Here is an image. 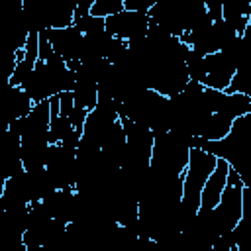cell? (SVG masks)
<instances>
[{"label":"cell","mask_w":251,"mask_h":251,"mask_svg":"<svg viewBox=\"0 0 251 251\" xmlns=\"http://www.w3.org/2000/svg\"><path fill=\"white\" fill-rule=\"evenodd\" d=\"M192 0H157L149 10L151 24L161 25L173 37H182L186 33V18Z\"/></svg>","instance_id":"obj_4"},{"label":"cell","mask_w":251,"mask_h":251,"mask_svg":"<svg viewBox=\"0 0 251 251\" xmlns=\"http://www.w3.org/2000/svg\"><path fill=\"white\" fill-rule=\"evenodd\" d=\"M190 151H192V137H186L175 131L155 135L151 167L163 175L182 176L188 167Z\"/></svg>","instance_id":"obj_1"},{"label":"cell","mask_w":251,"mask_h":251,"mask_svg":"<svg viewBox=\"0 0 251 251\" xmlns=\"http://www.w3.org/2000/svg\"><path fill=\"white\" fill-rule=\"evenodd\" d=\"M86 118H88V110H84V108H76V106H75V110H73V112H71V116H69V120H71L73 127H75L76 131H80V133H84Z\"/></svg>","instance_id":"obj_21"},{"label":"cell","mask_w":251,"mask_h":251,"mask_svg":"<svg viewBox=\"0 0 251 251\" xmlns=\"http://www.w3.org/2000/svg\"><path fill=\"white\" fill-rule=\"evenodd\" d=\"M184 63H186L188 78H190L192 82H200V84H204V80H206V73H208V71H206V57L190 49V53L186 55V61H184Z\"/></svg>","instance_id":"obj_15"},{"label":"cell","mask_w":251,"mask_h":251,"mask_svg":"<svg viewBox=\"0 0 251 251\" xmlns=\"http://www.w3.org/2000/svg\"><path fill=\"white\" fill-rule=\"evenodd\" d=\"M241 220L251 224V186H243V216Z\"/></svg>","instance_id":"obj_25"},{"label":"cell","mask_w":251,"mask_h":251,"mask_svg":"<svg viewBox=\"0 0 251 251\" xmlns=\"http://www.w3.org/2000/svg\"><path fill=\"white\" fill-rule=\"evenodd\" d=\"M51 127V104L49 100L33 106L27 118H24V135L22 141H49Z\"/></svg>","instance_id":"obj_9"},{"label":"cell","mask_w":251,"mask_h":251,"mask_svg":"<svg viewBox=\"0 0 251 251\" xmlns=\"http://www.w3.org/2000/svg\"><path fill=\"white\" fill-rule=\"evenodd\" d=\"M218 165V157L204 151V149H198V147H192L190 151V159H188V167L182 175V204L196 212L200 210V196H202V188L206 184V180L210 178V175L214 173Z\"/></svg>","instance_id":"obj_2"},{"label":"cell","mask_w":251,"mask_h":251,"mask_svg":"<svg viewBox=\"0 0 251 251\" xmlns=\"http://www.w3.org/2000/svg\"><path fill=\"white\" fill-rule=\"evenodd\" d=\"M231 120L222 116V114H210L204 122V126L198 131V137L208 139V141H220L231 131Z\"/></svg>","instance_id":"obj_13"},{"label":"cell","mask_w":251,"mask_h":251,"mask_svg":"<svg viewBox=\"0 0 251 251\" xmlns=\"http://www.w3.org/2000/svg\"><path fill=\"white\" fill-rule=\"evenodd\" d=\"M249 112H251V102H249V98L245 94H237V92L235 94H227L226 92L224 104H222L218 114H222V116H226V118H229L233 122V120H237V118H241V116H245Z\"/></svg>","instance_id":"obj_14"},{"label":"cell","mask_w":251,"mask_h":251,"mask_svg":"<svg viewBox=\"0 0 251 251\" xmlns=\"http://www.w3.org/2000/svg\"><path fill=\"white\" fill-rule=\"evenodd\" d=\"M243 94H245V96L249 98V102H251V84H249V86H247V88L243 90Z\"/></svg>","instance_id":"obj_27"},{"label":"cell","mask_w":251,"mask_h":251,"mask_svg":"<svg viewBox=\"0 0 251 251\" xmlns=\"http://www.w3.org/2000/svg\"><path fill=\"white\" fill-rule=\"evenodd\" d=\"M45 31H47V37H49V43H51L53 51L59 57H63L67 63L80 61L84 35L75 25L65 27V29H51V27H47Z\"/></svg>","instance_id":"obj_7"},{"label":"cell","mask_w":251,"mask_h":251,"mask_svg":"<svg viewBox=\"0 0 251 251\" xmlns=\"http://www.w3.org/2000/svg\"><path fill=\"white\" fill-rule=\"evenodd\" d=\"M206 71L208 73H206L204 86L226 92L227 86H229V82H231V78L237 73V67L226 57V53L218 51V53L206 57Z\"/></svg>","instance_id":"obj_8"},{"label":"cell","mask_w":251,"mask_h":251,"mask_svg":"<svg viewBox=\"0 0 251 251\" xmlns=\"http://www.w3.org/2000/svg\"><path fill=\"white\" fill-rule=\"evenodd\" d=\"M237 73H241V75H245L247 78H251V59H249L245 65H241V67L237 69Z\"/></svg>","instance_id":"obj_26"},{"label":"cell","mask_w":251,"mask_h":251,"mask_svg":"<svg viewBox=\"0 0 251 251\" xmlns=\"http://www.w3.org/2000/svg\"><path fill=\"white\" fill-rule=\"evenodd\" d=\"M59 96V110H61V116H71V112L75 110V96L73 92H61L57 94Z\"/></svg>","instance_id":"obj_23"},{"label":"cell","mask_w":251,"mask_h":251,"mask_svg":"<svg viewBox=\"0 0 251 251\" xmlns=\"http://www.w3.org/2000/svg\"><path fill=\"white\" fill-rule=\"evenodd\" d=\"M45 171L55 190L76 186V151L65 149L63 145H51Z\"/></svg>","instance_id":"obj_5"},{"label":"cell","mask_w":251,"mask_h":251,"mask_svg":"<svg viewBox=\"0 0 251 251\" xmlns=\"http://www.w3.org/2000/svg\"><path fill=\"white\" fill-rule=\"evenodd\" d=\"M73 96H75L76 108H84L88 112L94 110L98 104V82L86 73L76 71V82L73 88Z\"/></svg>","instance_id":"obj_12"},{"label":"cell","mask_w":251,"mask_h":251,"mask_svg":"<svg viewBox=\"0 0 251 251\" xmlns=\"http://www.w3.org/2000/svg\"><path fill=\"white\" fill-rule=\"evenodd\" d=\"M73 124L67 116H51V127H49V143L51 145H59L71 131H73Z\"/></svg>","instance_id":"obj_16"},{"label":"cell","mask_w":251,"mask_h":251,"mask_svg":"<svg viewBox=\"0 0 251 251\" xmlns=\"http://www.w3.org/2000/svg\"><path fill=\"white\" fill-rule=\"evenodd\" d=\"M149 14L145 12H131V10H124L116 16L106 18V31L112 37L124 39V41H135L147 35L149 29Z\"/></svg>","instance_id":"obj_6"},{"label":"cell","mask_w":251,"mask_h":251,"mask_svg":"<svg viewBox=\"0 0 251 251\" xmlns=\"http://www.w3.org/2000/svg\"><path fill=\"white\" fill-rule=\"evenodd\" d=\"M127 53H129V45H127V41L114 37V39L110 41V45H108L106 59H108L112 65H120V63L127 57Z\"/></svg>","instance_id":"obj_19"},{"label":"cell","mask_w":251,"mask_h":251,"mask_svg":"<svg viewBox=\"0 0 251 251\" xmlns=\"http://www.w3.org/2000/svg\"><path fill=\"white\" fill-rule=\"evenodd\" d=\"M0 251H27L24 243V235L0 231Z\"/></svg>","instance_id":"obj_20"},{"label":"cell","mask_w":251,"mask_h":251,"mask_svg":"<svg viewBox=\"0 0 251 251\" xmlns=\"http://www.w3.org/2000/svg\"><path fill=\"white\" fill-rule=\"evenodd\" d=\"M247 33H251V16H249V25H247V29H245Z\"/></svg>","instance_id":"obj_28"},{"label":"cell","mask_w":251,"mask_h":251,"mask_svg":"<svg viewBox=\"0 0 251 251\" xmlns=\"http://www.w3.org/2000/svg\"><path fill=\"white\" fill-rule=\"evenodd\" d=\"M4 116H6V127L10 124H14L16 120H24L29 116V112L33 110L35 102L31 100V96L22 88V86H10L6 84L4 96Z\"/></svg>","instance_id":"obj_10"},{"label":"cell","mask_w":251,"mask_h":251,"mask_svg":"<svg viewBox=\"0 0 251 251\" xmlns=\"http://www.w3.org/2000/svg\"><path fill=\"white\" fill-rule=\"evenodd\" d=\"M227 175H229V165L224 159H218V165L210 178L206 180L200 196V210H214L224 194V188L227 184Z\"/></svg>","instance_id":"obj_11"},{"label":"cell","mask_w":251,"mask_h":251,"mask_svg":"<svg viewBox=\"0 0 251 251\" xmlns=\"http://www.w3.org/2000/svg\"><path fill=\"white\" fill-rule=\"evenodd\" d=\"M206 10H208V14H210V18H212L214 24H218V22L224 20V6H222V0H220V2H218V0H206Z\"/></svg>","instance_id":"obj_24"},{"label":"cell","mask_w":251,"mask_h":251,"mask_svg":"<svg viewBox=\"0 0 251 251\" xmlns=\"http://www.w3.org/2000/svg\"><path fill=\"white\" fill-rule=\"evenodd\" d=\"M126 10V4L124 0H94L92 4V10L90 14L96 16V18H110V16H116L120 12Z\"/></svg>","instance_id":"obj_17"},{"label":"cell","mask_w":251,"mask_h":251,"mask_svg":"<svg viewBox=\"0 0 251 251\" xmlns=\"http://www.w3.org/2000/svg\"><path fill=\"white\" fill-rule=\"evenodd\" d=\"M214 224L220 231V235L229 233L243 216V182L235 171L229 169L227 184L224 188V194L218 202V206L212 210Z\"/></svg>","instance_id":"obj_3"},{"label":"cell","mask_w":251,"mask_h":251,"mask_svg":"<svg viewBox=\"0 0 251 251\" xmlns=\"http://www.w3.org/2000/svg\"><path fill=\"white\" fill-rule=\"evenodd\" d=\"M73 25H75L82 35H90V33H96V31L106 29V20L88 14V16H82V18H75V24H73Z\"/></svg>","instance_id":"obj_18"},{"label":"cell","mask_w":251,"mask_h":251,"mask_svg":"<svg viewBox=\"0 0 251 251\" xmlns=\"http://www.w3.org/2000/svg\"><path fill=\"white\" fill-rule=\"evenodd\" d=\"M124 4H126V10L149 14V10L157 4V0H124Z\"/></svg>","instance_id":"obj_22"}]
</instances>
